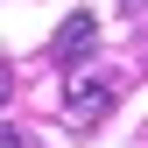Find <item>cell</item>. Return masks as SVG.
Masks as SVG:
<instances>
[{
	"instance_id": "277c9868",
	"label": "cell",
	"mask_w": 148,
	"mask_h": 148,
	"mask_svg": "<svg viewBox=\"0 0 148 148\" xmlns=\"http://www.w3.org/2000/svg\"><path fill=\"white\" fill-rule=\"evenodd\" d=\"M7 99H14V71L0 64V106H7Z\"/></svg>"
},
{
	"instance_id": "7a4b0ae2",
	"label": "cell",
	"mask_w": 148,
	"mask_h": 148,
	"mask_svg": "<svg viewBox=\"0 0 148 148\" xmlns=\"http://www.w3.org/2000/svg\"><path fill=\"white\" fill-rule=\"evenodd\" d=\"M92 42H99V14L78 7V14H64V28L49 35V64H64V71H78L92 57Z\"/></svg>"
},
{
	"instance_id": "3957f363",
	"label": "cell",
	"mask_w": 148,
	"mask_h": 148,
	"mask_svg": "<svg viewBox=\"0 0 148 148\" xmlns=\"http://www.w3.org/2000/svg\"><path fill=\"white\" fill-rule=\"evenodd\" d=\"M0 148H42V141H35L28 127H7V120H0Z\"/></svg>"
},
{
	"instance_id": "6da1fadb",
	"label": "cell",
	"mask_w": 148,
	"mask_h": 148,
	"mask_svg": "<svg viewBox=\"0 0 148 148\" xmlns=\"http://www.w3.org/2000/svg\"><path fill=\"white\" fill-rule=\"evenodd\" d=\"M120 92H127V78H120V71H106V64L64 71V120H71V134H92V127L120 106Z\"/></svg>"
},
{
	"instance_id": "5b68a950",
	"label": "cell",
	"mask_w": 148,
	"mask_h": 148,
	"mask_svg": "<svg viewBox=\"0 0 148 148\" xmlns=\"http://www.w3.org/2000/svg\"><path fill=\"white\" fill-rule=\"evenodd\" d=\"M120 14H148V0H120Z\"/></svg>"
}]
</instances>
